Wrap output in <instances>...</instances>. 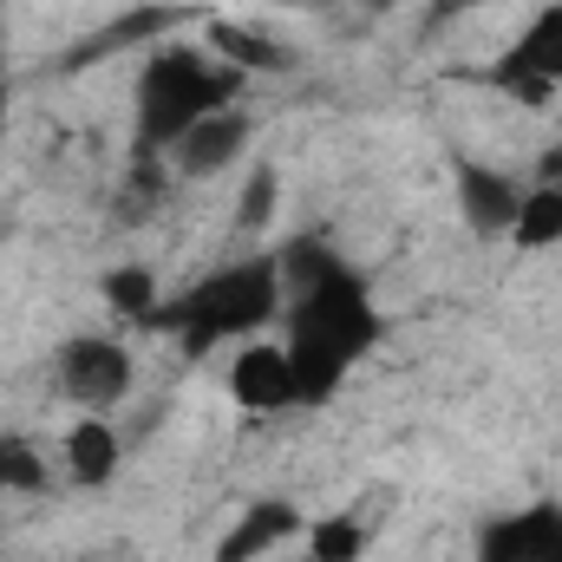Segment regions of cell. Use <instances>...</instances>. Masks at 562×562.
<instances>
[{
	"label": "cell",
	"instance_id": "1",
	"mask_svg": "<svg viewBox=\"0 0 562 562\" xmlns=\"http://www.w3.org/2000/svg\"><path fill=\"white\" fill-rule=\"evenodd\" d=\"M276 269H281L276 327H281L288 360H294L301 406H327L353 380V367L386 340V314L373 301V281L314 229L281 236Z\"/></svg>",
	"mask_w": 562,
	"mask_h": 562
},
{
	"label": "cell",
	"instance_id": "2",
	"mask_svg": "<svg viewBox=\"0 0 562 562\" xmlns=\"http://www.w3.org/2000/svg\"><path fill=\"white\" fill-rule=\"evenodd\" d=\"M243 92H249L243 66H229L210 46L164 40V46L144 53L138 86H132V138L150 157H170V144L183 138L190 125H203L223 105H243Z\"/></svg>",
	"mask_w": 562,
	"mask_h": 562
},
{
	"label": "cell",
	"instance_id": "3",
	"mask_svg": "<svg viewBox=\"0 0 562 562\" xmlns=\"http://www.w3.org/2000/svg\"><path fill=\"white\" fill-rule=\"evenodd\" d=\"M276 321H281V269L276 249H262V256H236V262L210 269L203 281H190L183 294H170L150 327L177 334V347L190 360H203L223 340H256Z\"/></svg>",
	"mask_w": 562,
	"mask_h": 562
},
{
	"label": "cell",
	"instance_id": "4",
	"mask_svg": "<svg viewBox=\"0 0 562 562\" xmlns=\"http://www.w3.org/2000/svg\"><path fill=\"white\" fill-rule=\"evenodd\" d=\"M132 386H138V360H132L125 340H112V334H72V340H59V353H53V393L66 406L112 419L132 400Z\"/></svg>",
	"mask_w": 562,
	"mask_h": 562
},
{
	"label": "cell",
	"instance_id": "5",
	"mask_svg": "<svg viewBox=\"0 0 562 562\" xmlns=\"http://www.w3.org/2000/svg\"><path fill=\"white\" fill-rule=\"evenodd\" d=\"M491 86L517 105H557L562 99V0L524 20V33L491 59Z\"/></svg>",
	"mask_w": 562,
	"mask_h": 562
},
{
	"label": "cell",
	"instance_id": "6",
	"mask_svg": "<svg viewBox=\"0 0 562 562\" xmlns=\"http://www.w3.org/2000/svg\"><path fill=\"white\" fill-rule=\"evenodd\" d=\"M249 144H256V112L249 105H223V112H210L203 125H190L170 144V170L183 183H210V177L236 170L249 157Z\"/></svg>",
	"mask_w": 562,
	"mask_h": 562
},
{
	"label": "cell",
	"instance_id": "7",
	"mask_svg": "<svg viewBox=\"0 0 562 562\" xmlns=\"http://www.w3.org/2000/svg\"><path fill=\"white\" fill-rule=\"evenodd\" d=\"M229 400L243 413H288L301 406V386H294V360L281 340H243L236 360H229Z\"/></svg>",
	"mask_w": 562,
	"mask_h": 562
},
{
	"label": "cell",
	"instance_id": "8",
	"mask_svg": "<svg viewBox=\"0 0 562 562\" xmlns=\"http://www.w3.org/2000/svg\"><path fill=\"white\" fill-rule=\"evenodd\" d=\"M477 562H562V504H524L477 530Z\"/></svg>",
	"mask_w": 562,
	"mask_h": 562
},
{
	"label": "cell",
	"instance_id": "9",
	"mask_svg": "<svg viewBox=\"0 0 562 562\" xmlns=\"http://www.w3.org/2000/svg\"><path fill=\"white\" fill-rule=\"evenodd\" d=\"M517 210H524V183L510 177V170H491V164H458V216H464V229L471 236H484V243H510V223H517Z\"/></svg>",
	"mask_w": 562,
	"mask_h": 562
},
{
	"label": "cell",
	"instance_id": "10",
	"mask_svg": "<svg viewBox=\"0 0 562 562\" xmlns=\"http://www.w3.org/2000/svg\"><path fill=\"white\" fill-rule=\"evenodd\" d=\"M301 530H307V517H301L288 497H256V504H243V517L223 530L216 562H262L269 550H281V543H301Z\"/></svg>",
	"mask_w": 562,
	"mask_h": 562
},
{
	"label": "cell",
	"instance_id": "11",
	"mask_svg": "<svg viewBox=\"0 0 562 562\" xmlns=\"http://www.w3.org/2000/svg\"><path fill=\"white\" fill-rule=\"evenodd\" d=\"M59 458H66V477L79 491H99L125 464V431L105 419V413H79V419L66 425V438H59Z\"/></svg>",
	"mask_w": 562,
	"mask_h": 562
},
{
	"label": "cell",
	"instance_id": "12",
	"mask_svg": "<svg viewBox=\"0 0 562 562\" xmlns=\"http://www.w3.org/2000/svg\"><path fill=\"white\" fill-rule=\"evenodd\" d=\"M510 243H517L524 256L557 249L562 243V183H530V190H524V210H517V223H510Z\"/></svg>",
	"mask_w": 562,
	"mask_h": 562
},
{
	"label": "cell",
	"instance_id": "13",
	"mask_svg": "<svg viewBox=\"0 0 562 562\" xmlns=\"http://www.w3.org/2000/svg\"><path fill=\"white\" fill-rule=\"evenodd\" d=\"M301 543H307V562H360L367 557V524L360 517H314L307 530H301Z\"/></svg>",
	"mask_w": 562,
	"mask_h": 562
},
{
	"label": "cell",
	"instance_id": "14",
	"mask_svg": "<svg viewBox=\"0 0 562 562\" xmlns=\"http://www.w3.org/2000/svg\"><path fill=\"white\" fill-rule=\"evenodd\" d=\"M105 301H112L125 321H138V327H150V321H157V307H164L157 276H150V269H138V262H125V269H105Z\"/></svg>",
	"mask_w": 562,
	"mask_h": 562
},
{
	"label": "cell",
	"instance_id": "15",
	"mask_svg": "<svg viewBox=\"0 0 562 562\" xmlns=\"http://www.w3.org/2000/svg\"><path fill=\"white\" fill-rule=\"evenodd\" d=\"M40 491H46V458L20 431H0V497H40Z\"/></svg>",
	"mask_w": 562,
	"mask_h": 562
},
{
	"label": "cell",
	"instance_id": "16",
	"mask_svg": "<svg viewBox=\"0 0 562 562\" xmlns=\"http://www.w3.org/2000/svg\"><path fill=\"white\" fill-rule=\"evenodd\" d=\"M210 53H223V59H229V66H243V72L288 66V53H281L276 40H256L249 26H229V20H216V26H210Z\"/></svg>",
	"mask_w": 562,
	"mask_h": 562
},
{
	"label": "cell",
	"instance_id": "17",
	"mask_svg": "<svg viewBox=\"0 0 562 562\" xmlns=\"http://www.w3.org/2000/svg\"><path fill=\"white\" fill-rule=\"evenodd\" d=\"M276 210H281V177L269 170V164H256L249 183H243V203H236V229L262 236V229L276 223Z\"/></svg>",
	"mask_w": 562,
	"mask_h": 562
},
{
	"label": "cell",
	"instance_id": "18",
	"mask_svg": "<svg viewBox=\"0 0 562 562\" xmlns=\"http://www.w3.org/2000/svg\"><path fill=\"white\" fill-rule=\"evenodd\" d=\"M477 7H491V0H431V20H438V13H445V20H451V13H477Z\"/></svg>",
	"mask_w": 562,
	"mask_h": 562
}]
</instances>
